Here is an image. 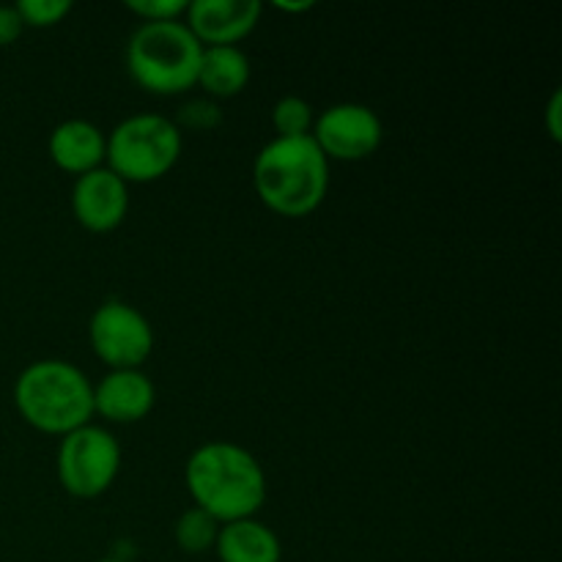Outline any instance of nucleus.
Returning a JSON list of instances; mask_svg holds the SVG:
<instances>
[{
	"label": "nucleus",
	"mask_w": 562,
	"mask_h": 562,
	"mask_svg": "<svg viewBox=\"0 0 562 562\" xmlns=\"http://www.w3.org/2000/svg\"><path fill=\"white\" fill-rule=\"evenodd\" d=\"M311 137L333 162H362L373 157L384 140L382 119L368 104L340 102L316 115Z\"/></svg>",
	"instance_id": "nucleus-8"
},
{
	"label": "nucleus",
	"mask_w": 562,
	"mask_h": 562,
	"mask_svg": "<svg viewBox=\"0 0 562 562\" xmlns=\"http://www.w3.org/2000/svg\"><path fill=\"white\" fill-rule=\"evenodd\" d=\"M560 113H562V93L554 91L552 99H549V108H547V126H549V135H552L554 143L562 140Z\"/></svg>",
	"instance_id": "nucleus-21"
},
{
	"label": "nucleus",
	"mask_w": 562,
	"mask_h": 562,
	"mask_svg": "<svg viewBox=\"0 0 562 562\" xmlns=\"http://www.w3.org/2000/svg\"><path fill=\"white\" fill-rule=\"evenodd\" d=\"M250 82V60L239 47H203L198 80L209 97L228 99L241 93Z\"/></svg>",
	"instance_id": "nucleus-14"
},
{
	"label": "nucleus",
	"mask_w": 562,
	"mask_h": 562,
	"mask_svg": "<svg viewBox=\"0 0 562 562\" xmlns=\"http://www.w3.org/2000/svg\"><path fill=\"white\" fill-rule=\"evenodd\" d=\"M184 483L195 508L217 525L252 519L267 503V475L250 450L234 442H206L187 459Z\"/></svg>",
	"instance_id": "nucleus-1"
},
{
	"label": "nucleus",
	"mask_w": 562,
	"mask_h": 562,
	"mask_svg": "<svg viewBox=\"0 0 562 562\" xmlns=\"http://www.w3.org/2000/svg\"><path fill=\"white\" fill-rule=\"evenodd\" d=\"M220 562H280L283 547L272 527L263 521L239 519L231 525H220L217 543H214Z\"/></svg>",
	"instance_id": "nucleus-13"
},
{
	"label": "nucleus",
	"mask_w": 562,
	"mask_h": 562,
	"mask_svg": "<svg viewBox=\"0 0 562 562\" xmlns=\"http://www.w3.org/2000/svg\"><path fill=\"white\" fill-rule=\"evenodd\" d=\"M190 0H130L126 9L143 22H179L184 20Z\"/></svg>",
	"instance_id": "nucleus-18"
},
{
	"label": "nucleus",
	"mask_w": 562,
	"mask_h": 562,
	"mask_svg": "<svg viewBox=\"0 0 562 562\" xmlns=\"http://www.w3.org/2000/svg\"><path fill=\"white\" fill-rule=\"evenodd\" d=\"M47 154L53 165H58L66 173L86 176L91 170L104 168L108 135L91 121L69 119L49 132Z\"/></svg>",
	"instance_id": "nucleus-12"
},
{
	"label": "nucleus",
	"mask_w": 562,
	"mask_h": 562,
	"mask_svg": "<svg viewBox=\"0 0 562 562\" xmlns=\"http://www.w3.org/2000/svg\"><path fill=\"white\" fill-rule=\"evenodd\" d=\"M217 532H220L217 521H214L206 510L192 505L190 510H184V514L179 516L173 536L181 552L206 554L209 549H214V543H217Z\"/></svg>",
	"instance_id": "nucleus-15"
},
{
	"label": "nucleus",
	"mask_w": 562,
	"mask_h": 562,
	"mask_svg": "<svg viewBox=\"0 0 562 562\" xmlns=\"http://www.w3.org/2000/svg\"><path fill=\"white\" fill-rule=\"evenodd\" d=\"M16 14H20L22 25L25 27H55L69 16L71 3L69 0H20L14 3Z\"/></svg>",
	"instance_id": "nucleus-17"
},
{
	"label": "nucleus",
	"mask_w": 562,
	"mask_h": 562,
	"mask_svg": "<svg viewBox=\"0 0 562 562\" xmlns=\"http://www.w3.org/2000/svg\"><path fill=\"white\" fill-rule=\"evenodd\" d=\"M316 124L311 102L302 97H283L272 108V126L278 135L274 137H307Z\"/></svg>",
	"instance_id": "nucleus-16"
},
{
	"label": "nucleus",
	"mask_w": 562,
	"mask_h": 562,
	"mask_svg": "<svg viewBox=\"0 0 562 562\" xmlns=\"http://www.w3.org/2000/svg\"><path fill=\"white\" fill-rule=\"evenodd\" d=\"M130 212V184L110 168H97L77 176L71 187V214L91 234H110Z\"/></svg>",
	"instance_id": "nucleus-10"
},
{
	"label": "nucleus",
	"mask_w": 562,
	"mask_h": 562,
	"mask_svg": "<svg viewBox=\"0 0 562 562\" xmlns=\"http://www.w3.org/2000/svg\"><path fill=\"white\" fill-rule=\"evenodd\" d=\"M261 0H192L184 25L201 47H236L261 22Z\"/></svg>",
	"instance_id": "nucleus-9"
},
{
	"label": "nucleus",
	"mask_w": 562,
	"mask_h": 562,
	"mask_svg": "<svg viewBox=\"0 0 562 562\" xmlns=\"http://www.w3.org/2000/svg\"><path fill=\"white\" fill-rule=\"evenodd\" d=\"M58 481L71 497H102L115 483L121 470V445L108 428L88 426L60 437L58 459H55Z\"/></svg>",
	"instance_id": "nucleus-6"
},
{
	"label": "nucleus",
	"mask_w": 562,
	"mask_h": 562,
	"mask_svg": "<svg viewBox=\"0 0 562 562\" xmlns=\"http://www.w3.org/2000/svg\"><path fill=\"white\" fill-rule=\"evenodd\" d=\"M201 53V42L184 20L143 22L126 44V69L143 91L176 97L195 86Z\"/></svg>",
	"instance_id": "nucleus-4"
},
{
	"label": "nucleus",
	"mask_w": 562,
	"mask_h": 562,
	"mask_svg": "<svg viewBox=\"0 0 562 562\" xmlns=\"http://www.w3.org/2000/svg\"><path fill=\"white\" fill-rule=\"evenodd\" d=\"M14 406L22 420L49 437H66L93 417V384L66 360H38L14 382Z\"/></svg>",
	"instance_id": "nucleus-3"
},
{
	"label": "nucleus",
	"mask_w": 562,
	"mask_h": 562,
	"mask_svg": "<svg viewBox=\"0 0 562 562\" xmlns=\"http://www.w3.org/2000/svg\"><path fill=\"white\" fill-rule=\"evenodd\" d=\"M88 340L110 371H137L154 351L151 324L124 300H108L93 311Z\"/></svg>",
	"instance_id": "nucleus-7"
},
{
	"label": "nucleus",
	"mask_w": 562,
	"mask_h": 562,
	"mask_svg": "<svg viewBox=\"0 0 562 562\" xmlns=\"http://www.w3.org/2000/svg\"><path fill=\"white\" fill-rule=\"evenodd\" d=\"M252 187L269 212L300 220L316 212L329 190V159L307 137H274L252 165Z\"/></svg>",
	"instance_id": "nucleus-2"
},
{
	"label": "nucleus",
	"mask_w": 562,
	"mask_h": 562,
	"mask_svg": "<svg viewBox=\"0 0 562 562\" xmlns=\"http://www.w3.org/2000/svg\"><path fill=\"white\" fill-rule=\"evenodd\" d=\"M97 562H124V560H115V558H104V560H97Z\"/></svg>",
	"instance_id": "nucleus-23"
},
{
	"label": "nucleus",
	"mask_w": 562,
	"mask_h": 562,
	"mask_svg": "<svg viewBox=\"0 0 562 562\" xmlns=\"http://www.w3.org/2000/svg\"><path fill=\"white\" fill-rule=\"evenodd\" d=\"M220 108L214 102H192L181 110V121H184L190 130H212V126L220 124Z\"/></svg>",
	"instance_id": "nucleus-19"
},
{
	"label": "nucleus",
	"mask_w": 562,
	"mask_h": 562,
	"mask_svg": "<svg viewBox=\"0 0 562 562\" xmlns=\"http://www.w3.org/2000/svg\"><path fill=\"white\" fill-rule=\"evenodd\" d=\"M181 148L184 140L176 121L157 113L130 115L108 135L104 168L124 184H151L176 168Z\"/></svg>",
	"instance_id": "nucleus-5"
},
{
	"label": "nucleus",
	"mask_w": 562,
	"mask_h": 562,
	"mask_svg": "<svg viewBox=\"0 0 562 562\" xmlns=\"http://www.w3.org/2000/svg\"><path fill=\"white\" fill-rule=\"evenodd\" d=\"M274 9L289 11V14H302V11L313 9V0H302V3H285V0H274Z\"/></svg>",
	"instance_id": "nucleus-22"
},
{
	"label": "nucleus",
	"mask_w": 562,
	"mask_h": 562,
	"mask_svg": "<svg viewBox=\"0 0 562 562\" xmlns=\"http://www.w3.org/2000/svg\"><path fill=\"white\" fill-rule=\"evenodd\" d=\"M25 25H22L20 14L14 5H0V47H9L22 36Z\"/></svg>",
	"instance_id": "nucleus-20"
},
{
	"label": "nucleus",
	"mask_w": 562,
	"mask_h": 562,
	"mask_svg": "<svg viewBox=\"0 0 562 562\" xmlns=\"http://www.w3.org/2000/svg\"><path fill=\"white\" fill-rule=\"evenodd\" d=\"M157 404V390L146 373L137 371H110L102 382L93 384V415L108 423L130 426L151 415Z\"/></svg>",
	"instance_id": "nucleus-11"
}]
</instances>
